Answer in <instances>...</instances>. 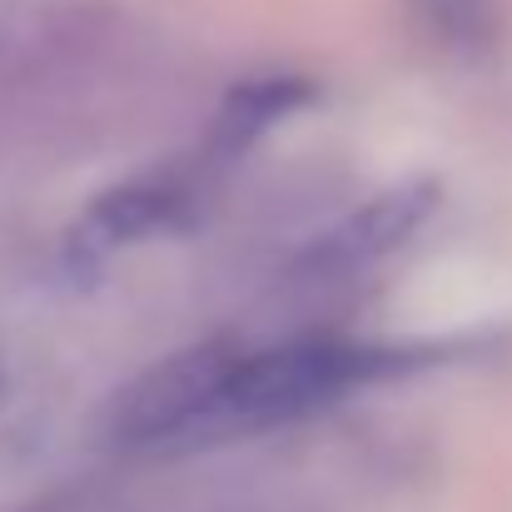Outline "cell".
Returning a JSON list of instances; mask_svg holds the SVG:
<instances>
[{
	"label": "cell",
	"instance_id": "cell-1",
	"mask_svg": "<svg viewBox=\"0 0 512 512\" xmlns=\"http://www.w3.org/2000/svg\"><path fill=\"white\" fill-rule=\"evenodd\" d=\"M433 353L438 348H428V343L413 348V343L353 339H294L279 343V348H264V353H239L229 363L219 393L199 413V423L184 433V443L199 448V443H219V438H239V433H254V428L289 423L299 413L324 408L329 398H339L348 388L408 373V368L428 363Z\"/></svg>",
	"mask_w": 512,
	"mask_h": 512
},
{
	"label": "cell",
	"instance_id": "cell-2",
	"mask_svg": "<svg viewBox=\"0 0 512 512\" xmlns=\"http://www.w3.org/2000/svg\"><path fill=\"white\" fill-rule=\"evenodd\" d=\"M234 358L239 353L229 343L209 339V343H194L189 353H174L165 363H155L145 378H135L120 393V403L110 413L115 443H130V448H179L184 433L209 408V398L219 393V383H224Z\"/></svg>",
	"mask_w": 512,
	"mask_h": 512
},
{
	"label": "cell",
	"instance_id": "cell-3",
	"mask_svg": "<svg viewBox=\"0 0 512 512\" xmlns=\"http://www.w3.org/2000/svg\"><path fill=\"white\" fill-rule=\"evenodd\" d=\"M438 204V179H403L398 189L358 204L348 219H339L319 244H309L294 264L299 279H339L383 254H393Z\"/></svg>",
	"mask_w": 512,
	"mask_h": 512
},
{
	"label": "cell",
	"instance_id": "cell-4",
	"mask_svg": "<svg viewBox=\"0 0 512 512\" xmlns=\"http://www.w3.org/2000/svg\"><path fill=\"white\" fill-rule=\"evenodd\" d=\"M184 214H189V199H184L179 184H160V179L120 184V189H110V194L85 214V224L75 229V239H70V264L100 269L110 249L135 244V239H150V234H165L174 224H184Z\"/></svg>",
	"mask_w": 512,
	"mask_h": 512
},
{
	"label": "cell",
	"instance_id": "cell-5",
	"mask_svg": "<svg viewBox=\"0 0 512 512\" xmlns=\"http://www.w3.org/2000/svg\"><path fill=\"white\" fill-rule=\"evenodd\" d=\"M309 95H314V85H304V80H254V85H239V90L224 100L219 120H214L209 155H214V160L244 155L269 125H279L284 115H294Z\"/></svg>",
	"mask_w": 512,
	"mask_h": 512
},
{
	"label": "cell",
	"instance_id": "cell-6",
	"mask_svg": "<svg viewBox=\"0 0 512 512\" xmlns=\"http://www.w3.org/2000/svg\"><path fill=\"white\" fill-rule=\"evenodd\" d=\"M0 403H5V378H0Z\"/></svg>",
	"mask_w": 512,
	"mask_h": 512
}]
</instances>
